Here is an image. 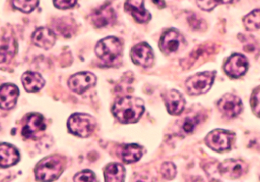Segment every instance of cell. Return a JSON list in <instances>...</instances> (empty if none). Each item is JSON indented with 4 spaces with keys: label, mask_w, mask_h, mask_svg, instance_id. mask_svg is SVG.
<instances>
[{
    "label": "cell",
    "mask_w": 260,
    "mask_h": 182,
    "mask_svg": "<svg viewBox=\"0 0 260 182\" xmlns=\"http://www.w3.org/2000/svg\"><path fill=\"white\" fill-rule=\"evenodd\" d=\"M145 111L144 102L139 98L124 96L116 101L112 108L115 118L120 123L134 124L139 122Z\"/></svg>",
    "instance_id": "cell-1"
},
{
    "label": "cell",
    "mask_w": 260,
    "mask_h": 182,
    "mask_svg": "<svg viewBox=\"0 0 260 182\" xmlns=\"http://www.w3.org/2000/svg\"><path fill=\"white\" fill-rule=\"evenodd\" d=\"M98 57L108 67L117 65L123 53V44L119 38L107 37L99 41L95 47Z\"/></svg>",
    "instance_id": "cell-2"
},
{
    "label": "cell",
    "mask_w": 260,
    "mask_h": 182,
    "mask_svg": "<svg viewBox=\"0 0 260 182\" xmlns=\"http://www.w3.org/2000/svg\"><path fill=\"white\" fill-rule=\"evenodd\" d=\"M66 160L60 156H50L41 160L35 169L36 179L53 181L58 179L65 169Z\"/></svg>",
    "instance_id": "cell-3"
},
{
    "label": "cell",
    "mask_w": 260,
    "mask_h": 182,
    "mask_svg": "<svg viewBox=\"0 0 260 182\" xmlns=\"http://www.w3.org/2000/svg\"><path fill=\"white\" fill-rule=\"evenodd\" d=\"M97 122L92 116L87 114L76 113L69 118L67 128L73 135L85 138L94 132Z\"/></svg>",
    "instance_id": "cell-4"
},
{
    "label": "cell",
    "mask_w": 260,
    "mask_h": 182,
    "mask_svg": "<svg viewBox=\"0 0 260 182\" xmlns=\"http://www.w3.org/2000/svg\"><path fill=\"white\" fill-rule=\"evenodd\" d=\"M215 72L206 71L197 73L186 82V88L189 94L199 96L207 93L215 80Z\"/></svg>",
    "instance_id": "cell-5"
},
{
    "label": "cell",
    "mask_w": 260,
    "mask_h": 182,
    "mask_svg": "<svg viewBox=\"0 0 260 182\" xmlns=\"http://www.w3.org/2000/svg\"><path fill=\"white\" fill-rule=\"evenodd\" d=\"M235 135L230 131L215 129L211 131L205 139L206 144L212 150L223 152L232 146Z\"/></svg>",
    "instance_id": "cell-6"
},
{
    "label": "cell",
    "mask_w": 260,
    "mask_h": 182,
    "mask_svg": "<svg viewBox=\"0 0 260 182\" xmlns=\"http://www.w3.org/2000/svg\"><path fill=\"white\" fill-rule=\"evenodd\" d=\"M97 82V77L95 75L89 72H82L76 73L69 79V88L77 93L82 94L90 88L94 87Z\"/></svg>",
    "instance_id": "cell-7"
},
{
    "label": "cell",
    "mask_w": 260,
    "mask_h": 182,
    "mask_svg": "<svg viewBox=\"0 0 260 182\" xmlns=\"http://www.w3.org/2000/svg\"><path fill=\"white\" fill-rule=\"evenodd\" d=\"M45 120L40 114H29L24 119L21 134L28 139H35L46 129Z\"/></svg>",
    "instance_id": "cell-8"
},
{
    "label": "cell",
    "mask_w": 260,
    "mask_h": 182,
    "mask_svg": "<svg viewBox=\"0 0 260 182\" xmlns=\"http://www.w3.org/2000/svg\"><path fill=\"white\" fill-rule=\"evenodd\" d=\"M220 112L228 118H235L241 114L243 104L241 99L233 94L224 95L218 102Z\"/></svg>",
    "instance_id": "cell-9"
},
{
    "label": "cell",
    "mask_w": 260,
    "mask_h": 182,
    "mask_svg": "<svg viewBox=\"0 0 260 182\" xmlns=\"http://www.w3.org/2000/svg\"><path fill=\"white\" fill-rule=\"evenodd\" d=\"M117 15L114 8L109 3L98 8L91 13V20L94 27L98 28L108 27L115 22Z\"/></svg>",
    "instance_id": "cell-10"
},
{
    "label": "cell",
    "mask_w": 260,
    "mask_h": 182,
    "mask_svg": "<svg viewBox=\"0 0 260 182\" xmlns=\"http://www.w3.org/2000/svg\"><path fill=\"white\" fill-rule=\"evenodd\" d=\"M185 44L184 38L177 31L171 29L162 35L160 40V48L165 54H172L178 51Z\"/></svg>",
    "instance_id": "cell-11"
},
{
    "label": "cell",
    "mask_w": 260,
    "mask_h": 182,
    "mask_svg": "<svg viewBox=\"0 0 260 182\" xmlns=\"http://www.w3.org/2000/svg\"><path fill=\"white\" fill-rule=\"evenodd\" d=\"M131 59L136 65L148 68L154 62V53L152 49L147 43H140L132 48Z\"/></svg>",
    "instance_id": "cell-12"
},
{
    "label": "cell",
    "mask_w": 260,
    "mask_h": 182,
    "mask_svg": "<svg viewBox=\"0 0 260 182\" xmlns=\"http://www.w3.org/2000/svg\"><path fill=\"white\" fill-rule=\"evenodd\" d=\"M164 102L171 115L178 116L183 112L186 100L183 95L177 90H169L162 94Z\"/></svg>",
    "instance_id": "cell-13"
},
{
    "label": "cell",
    "mask_w": 260,
    "mask_h": 182,
    "mask_svg": "<svg viewBox=\"0 0 260 182\" xmlns=\"http://www.w3.org/2000/svg\"><path fill=\"white\" fill-rule=\"evenodd\" d=\"M248 67L247 58L243 55L235 53L228 59L224 65V71L231 77L239 78L245 74Z\"/></svg>",
    "instance_id": "cell-14"
},
{
    "label": "cell",
    "mask_w": 260,
    "mask_h": 182,
    "mask_svg": "<svg viewBox=\"0 0 260 182\" xmlns=\"http://www.w3.org/2000/svg\"><path fill=\"white\" fill-rule=\"evenodd\" d=\"M247 169V164L239 160H228L218 166V170L223 176L233 179L243 176Z\"/></svg>",
    "instance_id": "cell-15"
},
{
    "label": "cell",
    "mask_w": 260,
    "mask_h": 182,
    "mask_svg": "<svg viewBox=\"0 0 260 182\" xmlns=\"http://www.w3.org/2000/svg\"><path fill=\"white\" fill-rule=\"evenodd\" d=\"M19 91L16 85L7 83L0 86V108L10 110L16 105Z\"/></svg>",
    "instance_id": "cell-16"
},
{
    "label": "cell",
    "mask_w": 260,
    "mask_h": 182,
    "mask_svg": "<svg viewBox=\"0 0 260 182\" xmlns=\"http://www.w3.org/2000/svg\"><path fill=\"white\" fill-rule=\"evenodd\" d=\"M56 35L47 27H40L32 35V41L35 45L44 50H49L56 43Z\"/></svg>",
    "instance_id": "cell-17"
},
{
    "label": "cell",
    "mask_w": 260,
    "mask_h": 182,
    "mask_svg": "<svg viewBox=\"0 0 260 182\" xmlns=\"http://www.w3.org/2000/svg\"><path fill=\"white\" fill-rule=\"evenodd\" d=\"M125 9L138 23H146L151 19V15L144 7V0H126Z\"/></svg>",
    "instance_id": "cell-18"
},
{
    "label": "cell",
    "mask_w": 260,
    "mask_h": 182,
    "mask_svg": "<svg viewBox=\"0 0 260 182\" xmlns=\"http://www.w3.org/2000/svg\"><path fill=\"white\" fill-rule=\"evenodd\" d=\"M20 156L15 146L8 143H0V167L9 168L19 161Z\"/></svg>",
    "instance_id": "cell-19"
},
{
    "label": "cell",
    "mask_w": 260,
    "mask_h": 182,
    "mask_svg": "<svg viewBox=\"0 0 260 182\" xmlns=\"http://www.w3.org/2000/svg\"><path fill=\"white\" fill-rule=\"evenodd\" d=\"M16 50L15 38L10 34H5L0 42V64L9 62L15 56Z\"/></svg>",
    "instance_id": "cell-20"
},
{
    "label": "cell",
    "mask_w": 260,
    "mask_h": 182,
    "mask_svg": "<svg viewBox=\"0 0 260 182\" xmlns=\"http://www.w3.org/2000/svg\"><path fill=\"white\" fill-rule=\"evenodd\" d=\"M143 155L142 146L138 144L123 145L119 147L117 151V156L120 157L122 161L125 163H134L139 161Z\"/></svg>",
    "instance_id": "cell-21"
},
{
    "label": "cell",
    "mask_w": 260,
    "mask_h": 182,
    "mask_svg": "<svg viewBox=\"0 0 260 182\" xmlns=\"http://www.w3.org/2000/svg\"><path fill=\"white\" fill-rule=\"evenodd\" d=\"M23 85L28 93L40 91L45 85V81L41 74L35 72H26L21 77Z\"/></svg>",
    "instance_id": "cell-22"
},
{
    "label": "cell",
    "mask_w": 260,
    "mask_h": 182,
    "mask_svg": "<svg viewBox=\"0 0 260 182\" xmlns=\"http://www.w3.org/2000/svg\"><path fill=\"white\" fill-rule=\"evenodd\" d=\"M215 50L212 45H202L197 47L190 54L182 61V65L184 69H190L192 66L197 64V61L204 59L209 56Z\"/></svg>",
    "instance_id": "cell-23"
},
{
    "label": "cell",
    "mask_w": 260,
    "mask_h": 182,
    "mask_svg": "<svg viewBox=\"0 0 260 182\" xmlns=\"http://www.w3.org/2000/svg\"><path fill=\"white\" fill-rule=\"evenodd\" d=\"M126 169L120 163H113L108 165L105 170V179L108 182L124 181Z\"/></svg>",
    "instance_id": "cell-24"
},
{
    "label": "cell",
    "mask_w": 260,
    "mask_h": 182,
    "mask_svg": "<svg viewBox=\"0 0 260 182\" xmlns=\"http://www.w3.org/2000/svg\"><path fill=\"white\" fill-rule=\"evenodd\" d=\"M53 27L58 34L66 38H70L76 32V23L70 18H59Z\"/></svg>",
    "instance_id": "cell-25"
},
{
    "label": "cell",
    "mask_w": 260,
    "mask_h": 182,
    "mask_svg": "<svg viewBox=\"0 0 260 182\" xmlns=\"http://www.w3.org/2000/svg\"><path fill=\"white\" fill-rule=\"evenodd\" d=\"M243 21L247 30H259L260 29V9H256L246 15Z\"/></svg>",
    "instance_id": "cell-26"
},
{
    "label": "cell",
    "mask_w": 260,
    "mask_h": 182,
    "mask_svg": "<svg viewBox=\"0 0 260 182\" xmlns=\"http://www.w3.org/2000/svg\"><path fill=\"white\" fill-rule=\"evenodd\" d=\"M200 122V114L187 116L182 122L181 129L185 134H192Z\"/></svg>",
    "instance_id": "cell-27"
},
{
    "label": "cell",
    "mask_w": 260,
    "mask_h": 182,
    "mask_svg": "<svg viewBox=\"0 0 260 182\" xmlns=\"http://www.w3.org/2000/svg\"><path fill=\"white\" fill-rule=\"evenodd\" d=\"M39 0H12V5L15 9L24 13L33 12L38 6Z\"/></svg>",
    "instance_id": "cell-28"
},
{
    "label": "cell",
    "mask_w": 260,
    "mask_h": 182,
    "mask_svg": "<svg viewBox=\"0 0 260 182\" xmlns=\"http://www.w3.org/2000/svg\"><path fill=\"white\" fill-rule=\"evenodd\" d=\"M232 0H197V5L204 11H211L218 5L227 4Z\"/></svg>",
    "instance_id": "cell-29"
},
{
    "label": "cell",
    "mask_w": 260,
    "mask_h": 182,
    "mask_svg": "<svg viewBox=\"0 0 260 182\" xmlns=\"http://www.w3.org/2000/svg\"><path fill=\"white\" fill-rule=\"evenodd\" d=\"M160 173L165 179H174L177 175V169L175 165L171 162L163 163L160 168Z\"/></svg>",
    "instance_id": "cell-30"
},
{
    "label": "cell",
    "mask_w": 260,
    "mask_h": 182,
    "mask_svg": "<svg viewBox=\"0 0 260 182\" xmlns=\"http://www.w3.org/2000/svg\"><path fill=\"white\" fill-rule=\"evenodd\" d=\"M250 105L255 115L260 118V86L256 88L252 94Z\"/></svg>",
    "instance_id": "cell-31"
},
{
    "label": "cell",
    "mask_w": 260,
    "mask_h": 182,
    "mask_svg": "<svg viewBox=\"0 0 260 182\" xmlns=\"http://www.w3.org/2000/svg\"><path fill=\"white\" fill-rule=\"evenodd\" d=\"M74 181H97L95 175L90 170H84L74 176Z\"/></svg>",
    "instance_id": "cell-32"
},
{
    "label": "cell",
    "mask_w": 260,
    "mask_h": 182,
    "mask_svg": "<svg viewBox=\"0 0 260 182\" xmlns=\"http://www.w3.org/2000/svg\"><path fill=\"white\" fill-rule=\"evenodd\" d=\"M77 0H53L55 6L58 9H68L76 5Z\"/></svg>",
    "instance_id": "cell-33"
},
{
    "label": "cell",
    "mask_w": 260,
    "mask_h": 182,
    "mask_svg": "<svg viewBox=\"0 0 260 182\" xmlns=\"http://www.w3.org/2000/svg\"><path fill=\"white\" fill-rule=\"evenodd\" d=\"M188 21H189L190 26H192L193 28L200 29L203 27V21L200 18H197L196 15H191L188 18Z\"/></svg>",
    "instance_id": "cell-34"
},
{
    "label": "cell",
    "mask_w": 260,
    "mask_h": 182,
    "mask_svg": "<svg viewBox=\"0 0 260 182\" xmlns=\"http://www.w3.org/2000/svg\"><path fill=\"white\" fill-rule=\"evenodd\" d=\"M152 1L154 4L157 5V6H158L160 8H164L165 6V3L164 0H152Z\"/></svg>",
    "instance_id": "cell-35"
}]
</instances>
